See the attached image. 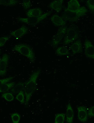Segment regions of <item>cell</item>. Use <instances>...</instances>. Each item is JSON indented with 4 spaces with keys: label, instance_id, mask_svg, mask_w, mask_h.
I'll list each match as a JSON object with an SVG mask.
<instances>
[{
    "label": "cell",
    "instance_id": "cell-28",
    "mask_svg": "<svg viewBox=\"0 0 94 123\" xmlns=\"http://www.w3.org/2000/svg\"><path fill=\"white\" fill-rule=\"evenodd\" d=\"M15 76L7 78L0 79V86L3 84L7 83L13 79Z\"/></svg>",
    "mask_w": 94,
    "mask_h": 123
},
{
    "label": "cell",
    "instance_id": "cell-3",
    "mask_svg": "<svg viewBox=\"0 0 94 123\" xmlns=\"http://www.w3.org/2000/svg\"><path fill=\"white\" fill-rule=\"evenodd\" d=\"M13 50L26 57L31 62H34L35 60V54L32 48L28 45L22 44H17L14 47Z\"/></svg>",
    "mask_w": 94,
    "mask_h": 123
},
{
    "label": "cell",
    "instance_id": "cell-2",
    "mask_svg": "<svg viewBox=\"0 0 94 123\" xmlns=\"http://www.w3.org/2000/svg\"><path fill=\"white\" fill-rule=\"evenodd\" d=\"M87 11V9L84 6L81 7L78 10L74 12L64 10L62 17L65 21L75 22L80 17L85 15Z\"/></svg>",
    "mask_w": 94,
    "mask_h": 123
},
{
    "label": "cell",
    "instance_id": "cell-21",
    "mask_svg": "<svg viewBox=\"0 0 94 123\" xmlns=\"http://www.w3.org/2000/svg\"><path fill=\"white\" fill-rule=\"evenodd\" d=\"M18 1L15 0H0V4L7 6H12L16 4Z\"/></svg>",
    "mask_w": 94,
    "mask_h": 123
},
{
    "label": "cell",
    "instance_id": "cell-31",
    "mask_svg": "<svg viewBox=\"0 0 94 123\" xmlns=\"http://www.w3.org/2000/svg\"></svg>",
    "mask_w": 94,
    "mask_h": 123
},
{
    "label": "cell",
    "instance_id": "cell-10",
    "mask_svg": "<svg viewBox=\"0 0 94 123\" xmlns=\"http://www.w3.org/2000/svg\"><path fill=\"white\" fill-rule=\"evenodd\" d=\"M28 29L26 26H23L20 28L11 32L10 34L16 38L19 39L26 34Z\"/></svg>",
    "mask_w": 94,
    "mask_h": 123
},
{
    "label": "cell",
    "instance_id": "cell-23",
    "mask_svg": "<svg viewBox=\"0 0 94 123\" xmlns=\"http://www.w3.org/2000/svg\"><path fill=\"white\" fill-rule=\"evenodd\" d=\"M11 117L12 122L13 123H18L20 120V116L18 113H14L11 115Z\"/></svg>",
    "mask_w": 94,
    "mask_h": 123
},
{
    "label": "cell",
    "instance_id": "cell-7",
    "mask_svg": "<svg viewBox=\"0 0 94 123\" xmlns=\"http://www.w3.org/2000/svg\"><path fill=\"white\" fill-rule=\"evenodd\" d=\"M77 110L78 120L82 123H86L88 116L86 108L83 106H79L77 107Z\"/></svg>",
    "mask_w": 94,
    "mask_h": 123
},
{
    "label": "cell",
    "instance_id": "cell-13",
    "mask_svg": "<svg viewBox=\"0 0 94 123\" xmlns=\"http://www.w3.org/2000/svg\"><path fill=\"white\" fill-rule=\"evenodd\" d=\"M63 2V0H54L50 3L49 7L57 13H59L62 9Z\"/></svg>",
    "mask_w": 94,
    "mask_h": 123
},
{
    "label": "cell",
    "instance_id": "cell-14",
    "mask_svg": "<svg viewBox=\"0 0 94 123\" xmlns=\"http://www.w3.org/2000/svg\"><path fill=\"white\" fill-rule=\"evenodd\" d=\"M74 112L72 106L70 102L67 104L66 114V121L67 123L73 122L74 118Z\"/></svg>",
    "mask_w": 94,
    "mask_h": 123
},
{
    "label": "cell",
    "instance_id": "cell-16",
    "mask_svg": "<svg viewBox=\"0 0 94 123\" xmlns=\"http://www.w3.org/2000/svg\"><path fill=\"white\" fill-rule=\"evenodd\" d=\"M42 11L40 8H37L30 9L26 13L27 16L28 18L37 17L42 14Z\"/></svg>",
    "mask_w": 94,
    "mask_h": 123
},
{
    "label": "cell",
    "instance_id": "cell-17",
    "mask_svg": "<svg viewBox=\"0 0 94 123\" xmlns=\"http://www.w3.org/2000/svg\"><path fill=\"white\" fill-rule=\"evenodd\" d=\"M25 83L19 82L14 86L11 88V93L15 94L18 93L21 90H24Z\"/></svg>",
    "mask_w": 94,
    "mask_h": 123
},
{
    "label": "cell",
    "instance_id": "cell-25",
    "mask_svg": "<svg viewBox=\"0 0 94 123\" xmlns=\"http://www.w3.org/2000/svg\"><path fill=\"white\" fill-rule=\"evenodd\" d=\"M86 4L87 7L89 10L94 13V0H87L86 1Z\"/></svg>",
    "mask_w": 94,
    "mask_h": 123
},
{
    "label": "cell",
    "instance_id": "cell-19",
    "mask_svg": "<svg viewBox=\"0 0 94 123\" xmlns=\"http://www.w3.org/2000/svg\"><path fill=\"white\" fill-rule=\"evenodd\" d=\"M15 84L14 82L6 83L0 86V93L8 91Z\"/></svg>",
    "mask_w": 94,
    "mask_h": 123
},
{
    "label": "cell",
    "instance_id": "cell-12",
    "mask_svg": "<svg viewBox=\"0 0 94 123\" xmlns=\"http://www.w3.org/2000/svg\"><path fill=\"white\" fill-rule=\"evenodd\" d=\"M51 20L53 24L56 26H63L65 25L66 22L62 18L57 14L53 15Z\"/></svg>",
    "mask_w": 94,
    "mask_h": 123
},
{
    "label": "cell",
    "instance_id": "cell-6",
    "mask_svg": "<svg viewBox=\"0 0 94 123\" xmlns=\"http://www.w3.org/2000/svg\"><path fill=\"white\" fill-rule=\"evenodd\" d=\"M66 26H61L58 29L52 39L51 43L54 47L57 46L64 37L67 29Z\"/></svg>",
    "mask_w": 94,
    "mask_h": 123
},
{
    "label": "cell",
    "instance_id": "cell-24",
    "mask_svg": "<svg viewBox=\"0 0 94 123\" xmlns=\"http://www.w3.org/2000/svg\"><path fill=\"white\" fill-rule=\"evenodd\" d=\"M16 99L22 104L25 101L24 96L23 90L20 92L17 95Z\"/></svg>",
    "mask_w": 94,
    "mask_h": 123
},
{
    "label": "cell",
    "instance_id": "cell-9",
    "mask_svg": "<svg viewBox=\"0 0 94 123\" xmlns=\"http://www.w3.org/2000/svg\"><path fill=\"white\" fill-rule=\"evenodd\" d=\"M9 60V56L6 54H4L0 58V69L1 76L5 75L6 73L7 69Z\"/></svg>",
    "mask_w": 94,
    "mask_h": 123
},
{
    "label": "cell",
    "instance_id": "cell-18",
    "mask_svg": "<svg viewBox=\"0 0 94 123\" xmlns=\"http://www.w3.org/2000/svg\"><path fill=\"white\" fill-rule=\"evenodd\" d=\"M56 53L59 56H65L69 55V50L68 48L64 46H62L58 47L55 51Z\"/></svg>",
    "mask_w": 94,
    "mask_h": 123
},
{
    "label": "cell",
    "instance_id": "cell-4",
    "mask_svg": "<svg viewBox=\"0 0 94 123\" xmlns=\"http://www.w3.org/2000/svg\"><path fill=\"white\" fill-rule=\"evenodd\" d=\"M78 32L76 26L72 25L67 28L64 37L63 44L67 45L74 41L78 37Z\"/></svg>",
    "mask_w": 94,
    "mask_h": 123
},
{
    "label": "cell",
    "instance_id": "cell-11",
    "mask_svg": "<svg viewBox=\"0 0 94 123\" xmlns=\"http://www.w3.org/2000/svg\"><path fill=\"white\" fill-rule=\"evenodd\" d=\"M81 7L78 1L77 0H70L67 3V7L65 10L74 12L78 10Z\"/></svg>",
    "mask_w": 94,
    "mask_h": 123
},
{
    "label": "cell",
    "instance_id": "cell-5",
    "mask_svg": "<svg viewBox=\"0 0 94 123\" xmlns=\"http://www.w3.org/2000/svg\"><path fill=\"white\" fill-rule=\"evenodd\" d=\"M51 12L49 11L42 14L40 16L37 17L31 18L19 17L18 20L22 22L31 26L35 25L43 20L51 13Z\"/></svg>",
    "mask_w": 94,
    "mask_h": 123
},
{
    "label": "cell",
    "instance_id": "cell-27",
    "mask_svg": "<svg viewBox=\"0 0 94 123\" xmlns=\"http://www.w3.org/2000/svg\"><path fill=\"white\" fill-rule=\"evenodd\" d=\"M9 39V37L8 36L0 38V47L4 46Z\"/></svg>",
    "mask_w": 94,
    "mask_h": 123
},
{
    "label": "cell",
    "instance_id": "cell-22",
    "mask_svg": "<svg viewBox=\"0 0 94 123\" xmlns=\"http://www.w3.org/2000/svg\"><path fill=\"white\" fill-rule=\"evenodd\" d=\"M2 97L6 101L9 102L12 101L14 99V97L11 93L6 92L3 93Z\"/></svg>",
    "mask_w": 94,
    "mask_h": 123
},
{
    "label": "cell",
    "instance_id": "cell-20",
    "mask_svg": "<svg viewBox=\"0 0 94 123\" xmlns=\"http://www.w3.org/2000/svg\"><path fill=\"white\" fill-rule=\"evenodd\" d=\"M65 118V114L64 113L57 114L55 116L54 120L55 123H64Z\"/></svg>",
    "mask_w": 94,
    "mask_h": 123
},
{
    "label": "cell",
    "instance_id": "cell-1",
    "mask_svg": "<svg viewBox=\"0 0 94 123\" xmlns=\"http://www.w3.org/2000/svg\"><path fill=\"white\" fill-rule=\"evenodd\" d=\"M40 70L34 72L25 83L24 91L25 97V103L27 104L31 97L35 91L36 87L37 78L40 73Z\"/></svg>",
    "mask_w": 94,
    "mask_h": 123
},
{
    "label": "cell",
    "instance_id": "cell-26",
    "mask_svg": "<svg viewBox=\"0 0 94 123\" xmlns=\"http://www.w3.org/2000/svg\"><path fill=\"white\" fill-rule=\"evenodd\" d=\"M22 4L23 7L26 10L30 8L31 5V3L30 0H23Z\"/></svg>",
    "mask_w": 94,
    "mask_h": 123
},
{
    "label": "cell",
    "instance_id": "cell-15",
    "mask_svg": "<svg viewBox=\"0 0 94 123\" xmlns=\"http://www.w3.org/2000/svg\"><path fill=\"white\" fill-rule=\"evenodd\" d=\"M70 48L74 54L81 53L82 51V46L81 41L79 40H76L71 45Z\"/></svg>",
    "mask_w": 94,
    "mask_h": 123
},
{
    "label": "cell",
    "instance_id": "cell-30",
    "mask_svg": "<svg viewBox=\"0 0 94 123\" xmlns=\"http://www.w3.org/2000/svg\"><path fill=\"white\" fill-rule=\"evenodd\" d=\"M0 76H1V71H0Z\"/></svg>",
    "mask_w": 94,
    "mask_h": 123
},
{
    "label": "cell",
    "instance_id": "cell-8",
    "mask_svg": "<svg viewBox=\"0 0 94 123\" xmlns=\"http://www.w3.org/2000/svg\"><path fill=\"white\" fill-rule=\"evenodd\" d=\"M84 53L85 56L90 59H94V47L92 42L88 40H86L84 42Z\"/></svg>",
    "mask_w": 94,
    "mask_h": 123
},
{
    "label": "cell",
    "instance_id": "cell-29",
    "mask_svg": "<svg viewBox=\"0 0 94 123\" xmlns=\"http://www.w3.org/2000/svg\"><path fill=\"white\" fill-rule=\"evenodd\" d=\"M94 106H93L90 108L88 110V114L89 116L93 117L94 116Z\"/></svg>",
    "mask_w": 94,
    "mask_h": 123
}]
</instances>
